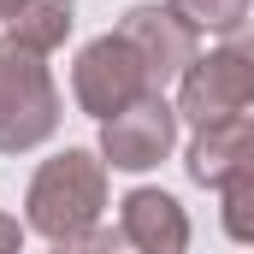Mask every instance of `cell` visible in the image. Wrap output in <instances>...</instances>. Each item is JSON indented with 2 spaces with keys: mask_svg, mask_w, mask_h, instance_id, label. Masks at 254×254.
I'll return each instance as SVG.
<instances>
[{
  "mask_svg": "<svg viewBox=\"0 0 254 254\" xmlns=\"http://www.w3.org/2000/svg\"><path fill=\"white\" fill-rule=\"evenodd\" d=\"M71 24H77V6H71V0H24V6H18V12L6 18V30H12L18 42L42 48V54L65 48Z\"/></svg>",
  "mask_w": 254,
  "mask_h": 254,
  "instance_id": "9c48e42d",
  "label": "cell"
},
{
  "mask_svg": "<svg viewBox=\"0 0 254 254\" xmlns=\"http://www.w3.org/2000/svg\"><path fill=\"white\" fill-rule=\"evenodd\" d=\"M18 6H24V0H0V24H6V18H12Z\"/></svg>",
  "mask_w": 254,
  "mask_h": 254,
  "instance_id": "4fadbf2b",
  "label": "cell"
},
{
  "mask_svg": "<svg viewBox=\"0 0 254 254\" xmlns=\"http://www.w3.org/2000/svg\"><path fill=\"white\" fill-rule=\"evenodd\" d=\"M101 213H107V160L89 148H65L42 160L24 190V225L54 249H71L83 231H95Z\"/></svg>",
  "mask_w": 254,
  "mask_h": 254,
  "instance_id": "6da1fadb",
  "label": "cell"
},
{
  "mask_svg": "<svg viewBox=\"0 0 254 254\" xmlns=\"http://www.w3.org/2000/svg\"><path fill=\"white\" fill-rule=\"evenodd\" d=\"M119 36L142 54L148 83H154V89L178 83V77L195 65V54H201V30H195L172 0H166V6H148V0H142V6H130L125 18H119Z\"/></svg>",
  "mask_w": 254,
  "mask_h": 254,
  "instance_id": "8992f818",
  "label": "cell"
},
{
  "mask_svg": "<svg viewBox=\"0 0 254 254\" xmlns=\"http://www.w3.org/2000/svg\"><path fill=\"white\" fill-rule=\"evenodd\" d=\"M119 231L142 254H184L190 249V213L166 190H130L119 201Z\"/></svg>",
  "mask_w": 254,
  "mask_h": 254,
  "instance_id": "ba28073f",
  "label": "cell"
},
{
  "mask_svg": "<svg viewBox=\"0 0 254 254\" xmlns=\"http://www.w3.org/2000/svg\"><path fill=\"white\" fill-rule=\"evenodd\" d=\"M184 18H190L201 36H237L243 24H249L254 0H172Z\"/></svg>",
  "mask_w": 254,
  "mask_h": 254,
  "instance_id": "30bf717a",
  "label": "cell"
},
{
  "mask_svg": "<svg viewBox=\"0 0 254 254\" xmlns=\"http://www.w3.org/2000/svg\"><path fill=\"white\" fill-rule=\"evenodd\" d=\"M24 231L30 225H18L12 213H0V254H12V249H24Z\"/></svg>",
  "mask_w": 254,
  "mask_h": 254,
  "instance_id": "7c38bea8",
  "label": "cell"
},
{
  "mask_svg": "<svg viewBox=\"0 0 254 254\" xmlns=\"http://www.w3.org/2000/svg\"><path fill=\"white\" fill-rule=\"evenodd\" d=\"M54 130H60V89L48 54L6 30L0 36V154H30Z\"/></svg>",
  "mask_w": 254,
  "mask_h": 254,
  "instance_id": "7a4b0ae2",
  "label": "cell"
},
{
  "mask_svg": "<svg viewBox=\"0 0 254 254\" xmlns=\"http://www.w3.org/2000/svg\"><path fill=\"white\" fill-rule=\"evenodd\" d=\"M184 172H190L201 190H225L231 178L254 172V119H213V125H195V142L184 154Z\"/></svg>",
  "mask_w": 254,
  "mask_h": 254,
  "instance_id": "52a82bcc",
  "label": "cell"
},
{
  "mask_svg": "<svg viewBox=\"0 0 254 254\" xmlns=\"http://www.w3.org/2000/svg\"><path fill=\"white\" fill-rule=\"evenodd\" d=\"M254 107V36H225L213 54H195V65L178 77V119L213 125Z\"/></svg>",
  "mask_w": 254,
  "mask_h": 254,
  "instance_id": "3957f363",
  "label": "cell"
},
{
  "mask_svg": "<svg viewBox=\"0 0 254 254\" xmlns=\"http://www.w3.org/2000/svg\"><path fill=\"white\" fill-rule=\"evenodd\" d=\"M172 148H178V107L160 89L136 95L125 113L101 119V160L113 172H154L160 160H172Z\"/></svg>",
  "mask_w": 254,
  "mask_h": 254,
  "instance_id": "5b68a950",
  "label": "cell"
},
{
  "mask_svg": "<svg viewBox=\"0 0 254 254\" xmlns=\"http://www.w3.org/2000/svg\"><path fill=\"white\" fill-rule=\"evenodd\" d=\"M219 219H225V237L231 243H243V249H254V172H243V178H231L225 190H219Z\"/></svg>",
  "mask_w": 254,
  "mask_h": 254,
  "instance_id": "8fae6325",
  "label": "cell"
},
{
  "mask_svg": "<svg viewBox=\"0 0 254 254\" xmlns=\"http://www.w3.org/2000/svg\"><path fill=\"white\" fill-rule=\"evenodd\" d=\"M154 83H148V65L142 54L130 48L119 30H107V36H95L77 60H71V101L89 113V119H113V113H125L136 95H148Z\"/></svg>",
  "mask_w": 254,
  "mask_h": 254,
  "instance_id": "277c9868",
  "label": "cell"
}]
</instances>
